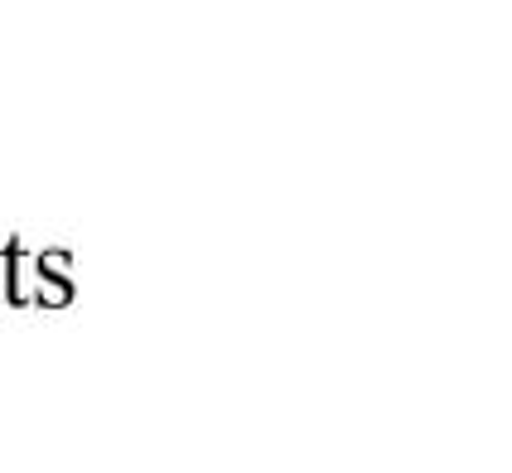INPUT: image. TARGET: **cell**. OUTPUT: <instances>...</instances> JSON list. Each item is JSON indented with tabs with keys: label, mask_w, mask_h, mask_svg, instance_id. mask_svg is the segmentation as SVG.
Listing matches in <instances>:
<instances>
[{
	"label": "cell",
	"mask_w": 512,
	"mask_h": 473,
	"mask_svg": "<svg viewBox=\"0 0 512 473\" xmlns=\"http://www.w3.org/2000/svg\"><path fill=\"white\" fill-rule=\"evenodd\" d=\"M58 266H68V251H44L39 256V300L44 305H68L73 300V285L54 276Z\"/></svg>",
	"instance_id": "1"
}]
</instances>
